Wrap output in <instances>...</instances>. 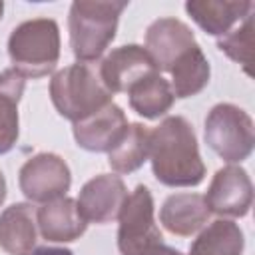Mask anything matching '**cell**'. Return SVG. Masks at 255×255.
Listing matches in <instances>:
<instances>
[{
  "instance_id": "obj_2",
  "label": "cell",
  "mask_w": 255,
  "mask_h": 255,
  "mask_svg": "<svg viewBox=\"0 0 255 255\" xmlns=\"http://www.w3.org/2000/svg\"><path fill=\"white\" fill-rule=\"evenodd\" d=\"M124 0H76L70 6L68 30L70 46L78 62L98 60L116 38Z\"/></svg>"
},
{
  "instance_id": "obj_14",
  "label": "cell",
  "mask_w": 255,
  "mask_h": 255,
  "mask_svg": "<svg viewBox=\"0 0 255 255\" xmlns=\"http://www.w3.org/2000/svg\"><path fill=\"white\" fill-rule=\"evenodd\" d=\"M185 12L191 20L211 36H225L231 32L235 22H241L253 12V2L249 0H187Z\"/></svg>"
},
{
  "instance_id": "obj_18",
  "label": "cell",
  "mask_w": 255,
  "mask_h": 255,
  "mask_svg": "<svg viewBox=\"0 0 255 255\" xmlns=\"http://www.w3.org/2000/svg\"><path fill=\"white\" fill-rule=\"evenodd\" d=\"M128 98L131 110L145 120H157L165 116L175 102L169 82L157 72L133 84L128 90Z\"/></svg>"
},
{
  "instance_id": "obj_5",
  "label": "cell",
  "mask_w": 255,
  "mask_h": 255,
  "mask_svg": "<svg viewBox=\"0 0 255 255\" xmlns=\"http://www.w3.org/2000/svg\"><path fill=\"white\" fill-rule=\"evenodd\" d=\"M205 143L227 163L247 159L255 145L251 116L229 102L213 106L205 118Z\"/></svg>"
},
{
  "instance_id": "obj_26",
  "label": "cell",
  "mask_w": 255,
  "mask_h": 255,
  "mask_svg": "<svg viewBox=\"0 0 255 255\" xmlns=\"http://www.w3.org/2000/svg\"><path fill=\"white\" fill-rule=\"evenodd\" d=\"M2 14H4V2L0 0V20H2Z\"/></svg>"
},
{
  "instance_id": "obj_16",
  "label": "cell",
  "mask_w": 255,
  "mask_h": 255,
  "mask_svg": "<svg viewBox=\"0 0 255 255\" xmlns=\"http://www.w3.org/2000/svg\"><path fill=\"white\" fill-rule=\"evenodd\" d=\"M36 209L30 203H12L0 213V249L8 255H26L38 241Z\"/></svg>"
},
{
  "instance_id": "obj_9",
  "label": "cell",
  "mask_w": 255,
  "mask_h": 255,
  "mask_svg": "<svg viewBox=\"0 0 255 255\" xmlns=\"http://www.w3.org/2000/svg\"><path fill=\"white\" fill-rule=\"evenodd\" d=\"M104 86L112 94H128V90L139 80L157 72L147 50L137 44H128L112 50L98 66Z\"/></svg>"
},
{
  "instance_id": "obj_1",
  "label": "cell",
  "mask_w": 255,
  "mask_h": 255,
  "mask_svg": "<svg viewBox=\"0 0 255 255\" xmlns=\"http://www.w3.org/2000/svg\"><path fill=\"white\" fill-rule=\"evenodd\" d=\"M149 161L155 179L169 187H193L205 177L197 135L181 116H169L151 129Z\"/></svg>"
},
{
  "instance_id": "obj_22",
  "label": "cell",
  "mask_w": 255,
  "mask_h": 255,
  "mask_svg": "<svg viewBox=\"0 0 255 255\" xmlns=\"http://www.w3.org/2000/svg\"><path fill=\"white\" fill-rule=\"evenodd\" d=\"M217 48L227 54L233 62L241 64L247 74H251V62H253V12L241 20V24L221 36L217 40Z\"/></svg>"
},
{
  "instance_id": "obj_10",
  "label": "cell",
  "mask_w": 255,
  "mask_h": 255,
  "mask_svg": "<svg viewBox=\"0 0 255 255\" xmlns=\"http://www.w3.org/2000/svg\"><path fill=\"white\" fill-rule=\"evenodd\" d=\"M128 197L126 183L120 175L100 173L84 183L76 199L80 215L86 223H110L118 219L120 209Z\"/></svg>"
},
{
  "instance_id": "obj_7",
  "label": "cell",
  "mask_w": 255,
  "mask_h": 255,
  "mask_svg": "<svg viewBox=\"0 0 255 255\" xmlns=\"http://www.w3.org/2000/svg\"><path fill=\"white\" fill-rule=\"evenodd\" d=\"M20 191L26 199L36 203H48L64 197L72 185V173L68 163L52 151H42L30 157L18 173Z\"/></svg>"
},
{
  "instance_id": "obj_8",
  "label": "cell",
  "mask_w": 255,
  "mask_h": 255,
  "mask_svg": "<svg viewBox=\"0 0 255 255\" xmlns=\"http://www.w3.org/2000/svg\"><path fill=\"white\" fill-rule=\"evenodd\" d=\"M209 211L221 217H245L253 203V183L239 165H225L215 171L203 195Z\"/></svg>"
},
{
  "instance_id": "obj_4",
  "label": "cell",
  "mask_w": 255,
  "mask_h": 255,
  "mask_svg": "<svg viewBox=\"0 0 255 255\" xmlns=\"http://www.w3.org/2000/svg\"><path fill=\"white\" fill-rule=\"evenodd\" d=\"M12 68L24 78H44L60 60V28L52 18H32L18 24L8 38Z\"/></svg>"
},
{
  "instance_id": "obj_15",
  "label": "cell",
  "mask_w": 255,
  "mask_h": 255,
  "mask_svg": "<svg viewBox=\"0 0 255 255\" xmlns=\"http://www.w3.org/2000/svg\"><path fill=\"white\" fill-rule=\"evenodd\" d=\"M209 213L211 211L203 195L173 193L163 201L159 209V221L171 235L189 237L207 223Z\"/></svg>"
},
{
  "instance_id": "obj_25",
  "label": "cell",
  "mask_w": 255,
  "mask_h": 255,
  "mask_svg": "<svg viewBox=\"0 0 255 255\" xmlns=\"http://www.w3.org/2000/svg\"><path fill=\"white\" fill-rule=\"evenodd\" d=\"M6 199V179H4V173L0 171V205L4 203Z\"/></svg>"
},
{
  "instance_id": "obj_20",
  "label": "cell",
  "mask_w": 255,
  "mask_h": 255,
  "mask_svg": "<svg viewBox=\"0 0 255 255\" xmlns=\"http://www.w3.org/2000/svg\"><path fill=\"white\" fill-rule=\"evenodd\" d=\"M149 133L143 124H129L124 137L108 151V163L116 173H131L149 157Z\"/></svg>"
},
{
  "instance_id": "obj_12",
  "label": "cell",
  "mask_w": 255,
  "mask_h": 255,
  "mask_svg": "<svg viewBox=\"0 0 255 255\" xmlns=\"http://www.w3.org/2000/svg\"><path fill=\"white\" fill-rule=\"evenodd\" d=\"M128 126L124 110L110 102L88 118L74 122V139L86 151H110L124 137Z\"/></svg>"
},
{
  "instance_id": "obj_19",
  "label": "cell",
  "mask_w": 255,
  "mask_h": 255,
  "mask_svg": "<svg viewBox=\"0 0 255 255\" xmlns=\"http://www.w3.org/2000/svg\"><path fill=\"white\" fill-rule=\"evenodd\" d=\"M245 237L229 219L211 221L189 245V255H243Z\"/></svg>"
},
{
  "instance_id": "obj_17",
  "label": "cell",
  "mask_w": 255,
  "mask_h": 255,
  "mask_svg": "<svg viewBox=\"0 0 255 255\" xmlns=\"http://www.w3.org/2000/svg\"><path fill=\"white\" fill-rule=\"evenodd\" d=\"M26 78L14 68L0 72V155L8 153L20 135L18 104L24 94Z\"/></svg>"
},
{
  "instance_id": "obj_21",
  "label": "cell",
  "mask_w": 255,
  "mask_h": 255,
  "mask_svg": "<svg viewBox=\"0 0 255 255\" xmlns=\"http://www.w3.org/2000/svg\"><path fill=\"white\" fill-rule=\"evenodd\" d=\"M171 92L175 98H191L197 96L209 82V62L203 54V50L193 46L171 70Z\"/></svg>"
},
{
  "instance_id": "obj_24",
  "label": "cell",
  "mask_w": 255,
  "mask_h": 255,
  "mask_svg": "<svg viewBox=\"0 0 255 255\" xmlns=\"http://www.w3.org/2000/svg\"><path fill=\"white\" fill-rule=\"evenodd\" d=\"M153 255H183L179 249H173V247H167V245H163L157 253H153Z\"/></svg>"
},
{
  "instance_id": "obj_23",
  "label": "cell",
  "mask_w": 255,
  "mask_h": 255,
  "mask_svg": "<svg viewBox=\"0 0 255 255\" xmlns=\"http://www.w3.org/2000/svg\"><path fill=\"white\" fill-rule=\"evenodd\" d=\"M26 255H74L70 249L66 247H50V245H42V247H34L32 251H28Z\"/></svg>"
},
{
  "instance_id": "obj_11",
  "label": "cell",
  "mask_w": 255,
  "mask_h": 255,
  "mask_svg": "<svg viewBox=\"0 0 255 255\" xmlns=\"http://www.w3.org/2000/svg\"><path fill=\"white\" fill-rule=\"evenodd\" d=\"M193 46L191 28L177 18H157L145 30V50L161 72H169Z\"/></svg>"
},
{
  "instance_id": "obj_6",
  "label": "cell",
  "mask_w": 255,
  "mask_h": 255,
  "mask_svg": "<svg viewBox=\"0 0 255 255\" xmlns=\"http://www.w3.org/2000/svg\"><path fill=\"white\" fill-rule=\"evenodd\" d=\"M118 219L122 255H153L163 247V235L153 217V197L145 185H137L126 197Z\"/></svg>"
},
{
  "instance_id": "obj_13",
  "label": "cell",
  "mask_w": 255,
  "mask_h": 255,
  "mask_svg": "<svg viewBox=\"0 0 255 255\" xmlns=\"http://www.w3.org/2000/svg\"><path fill=\"white\" fill-rule=\"evenodd\" d=\"M36 223H38L42 237L52 243L76 241L88 229L86 219L78 211L76 199L66 197V195L44 203L36 211Z\"/></svg>"
},
{
  "instance_id": "obj_3",
  "label": "cell",
  "mask_w": 255,
  "mask_h": 255,
  "mask_svg": "<svg viewBox=\"0 0 255 255\" xmlns=\"http://www.w3.org/2000/svg\"><path fill=\"white\" fill-rule=\"evenodd\" d=\"M112 92L104 86L100 70L86 62L58 70L50 80V100L58 114L70 122H80L112 102Z\"/></svg>"
}]
</instances>
